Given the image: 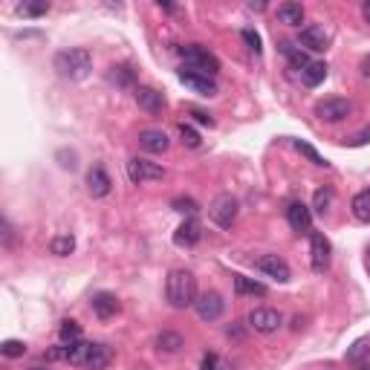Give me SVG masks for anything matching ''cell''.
I'll return each instance as SVG.
<instances>
[{
    "label": "cell",
    "instance_id": "cell-1",
    "mask_svg": "<svg viewBox=\"0 0 370 370\" xmlns=\"http://www.w3.org/2000/svg\"><path fill=\"white\" fill-rule=\"evenodd\" d=\"M165 298L174 310L194 307L197 301V278L189 269H171L165 278Z\"/></svg>",
    "mask_w": 370,
    "mask_h": 370
},
{
    "label": "cell",
    "instance_id": "cell-2",
    "mask_svg": "<svg viewBox=\"0 0 370 370\" xmlns=\"http://www.w3.org/2000/svg\"><path fill=\"white\" fill-rule=\"evenodd\" d=\"M56 70L61 78H70V82H82V78L90 75L93 70V56L82 46H70V49H61L56 56Z\"/></svg>",
    "mask_w": 370,
    "mask_h": 370
},
{
    "label": "cell",
    "instance_id": "cell-3",
    "mask_svg": "<svg viewBox=\"0 0 370 370\" xmlns=\"http://www.w3.org/2000/svg\"><path fill=\"white\" fill-rule=\"evenodd\" d=\"M179 56L185 58V67H189V70H197V72H203V75L217 78V72H220V58L215 56V52H208L205 46L189 44V46L179 49Z\"/></svg>",
    "mask_w": 370,
    "mask_h": 370
},
{
    "label": "cell",
    "instance_id": "cell-4",
    "mask_svg": "<svg viewBox=\"0 0 370 370\" xmlns=\"http://www.w3.org/2000/svg\"><path fill=\"white\" fill-rule=\"evenodd\" d=\"M246 324H249L255 333H260V336H272V333H278V330H281L283 315H281L278 310H269V307H257V310H252V312H249Z\"/></svg>",
    "mask_w": 370,
    "mask_h": 370
},
{
    "label": "cell",
    "instance_id": "cell-5",
    "mask_svg": "<svg viewBox=\"0 0 370 370\" xmlns=\"http://www.w3.org/2000/svg\"><path fill=\"white\" fill-rule=\"evenodd\" d=\"M350 113H353V104H350L347 98H338V96L324 98V101L315 104V116H319L321 122H330V125L345 122Z\"/></svg>",
    "mask_w": 370,
    "mask_h": 370
},
{
    "label": "cell",
    "instance_id": "cell-6",
    "mask_svg": "<svg viewBox=\"0 0 370 370\" xmlns=\"http://www.w3.org/2000/svg\"><path fill=\"white\" fill-rule=\"evenodd\" d=\"M330 255H333V249H330V241L321 234V231H310V267H312V272H327V267H330Z\"/></svg>",
    "mask_w": 370,
    "mask_h": 370
},
{
    "label": "cell",
    "instance_id": "cell-7",
    "mask_svg": "<svg viewBox=\"0 0 370 370\" xmlns=\"http://www.w3.org/2000/svg\"><path fill=\"white\" fill-rule=\"evenodd\" d=\"M127 177H130V182H134V185L156 182V179L165 177V168L156 165V162H151V160H139V156H134V160L127 162Z\"/></svg>",
    "mask_w": 370,
    "mask_h": 370
},
{
    "label": "cell",
    "instance_id": "cell-8",
    "mask_svg": "<svg viewBox=\"0 0 370 370\" xmlns=\"http://www.w3.org/2000/svg\"><path fill=\"white\" fill-rule=\"evenodd\" d=\"M208 217L215 220L220 229H231V223L237 220V200L231 194H220L208 208Z\"/></svg>",
    "mask_w": 370,
    "mask_h": 370
},
{
    "label": "cell",
    "instance_id": "cell-9",
    "mask_svg": "<svg viewBox=\"0 0 370 370\" xmlns=\"http://www.w3.org/2000/svg\"><path fill=\"white\" fill-rule=\"evenodd\" d=\"M286 223L293 231L304 234V231H312V208L301 200H293L286 205Z\"/></svg>",
    "mask_w": 370,
    "mask_h": 370
},
{
    "label": "cell",
    "instance_id": "cell-10",
    "mask_svg": "<svg viewBox=\"0 0 370 370\" xmlns=\"http://www.w3.org/2000/svg\"><path fill=\"white\" fill-rule=\"evenodd\" d=\"M179 82H182L185 87H191L194 93H200V96H217V82H215L211 75L197 72V70L182 67V70H179Z\"/></svg>",
    "mask_w": 370,
    "mask_h": 370
},
{
    "label": "cell",
    "instance_id": "cell-11",
    "mask_svg": "<svg viewBox=\"0 0 370 370\" xmlns=\"http://www.w3.org/2000/svg\"><path fill=\"white\" fill-rule=\"evenodd\" d=\"M255 267H257L263 275L275 278L278 283H286L289 278H293V272H289V263H286L281 255H260V257L255 260Z\"/></svg>",
    "mask_w": 370,
    "mask_h": 370
},
{
    "label": "cell",
    "instance_id": "cell-12",
    "mask_svg": "<svg viewBox=\"0 0 370 370\" xmlns=\"http://www.w3.org/2000/svg\"><path fill=\"white\" fill-rule=\"evenodd\" d=\"M194 310H197V315L203 321H217L223 315V310H226V301H223L220 293H203V295H197Z\"/></svg>",
    "mask_w": 370,
    "mask_h": 370
},
{
    "label": "cell",
    "instance_id": "cell-13",
    "mask_svg": "<svg viewBox=\"0 0 370 370\" xmlns=\"http://www.w3.org/2000/svg\"><path fill=\"white\" fill-rule=\"evenodd\" d=\"M134 98L139 104V110H145L148 116H156V113H162L165 108V96L160 90H153V87H136L134 90Z\"/></svg>",
    "mask_w": 370,
    "mask_h": 370
},
{
    "label": "cell",
    "instance_id": "cell-14",
    "mask_svg": "<svg viewBox=\"0 0 370 370\" xmlns=\"http://www.w3.org/2000/svg\"><path fill=\"white\" fill-rule=\"evenodd\" d=\"M301 46H307L310 52H324L330 46V35L324 32V26L307 23L304 30H301Z\"/></svg>",
    "mask_w": 370,
    "mask_h": 370
},
{
    "label": "cell",
    "instance_id": "cell-15",
    "mask_svg": "<svg viewBox=\"0 0 370 370\" xmlns=\"http://www.w3.org/2000/svg\"><path fill=\"white\" fill-rule=\"evenodd\" d=\"M200 237H203V229H200V223H197V217H185L182 223H179V229L174 231V243L177 246H194V243H200Z\"/></svg>",
    "mask_w": 370,
    "mask_h": 370
},
{
    "label": "cell",
    "instance_id": "cell-16",
    "mask_svg": "<svg viewBox=\"0 0 370 370\" xmlns=\"http://www.w3.org/2000/svg\"><path fill=\"white\" fill-rule=\"evenodd\" d=\"M139 145L148 151V153H165L171 148V139L165 130H156V127H148L139 134Z\"/></svg>",
    "mask_w": 370,
    "mask_h": 370
},
{
    "label": "cell",
    "instance_id": "cell-17",
    "mask_svg": "<svg viewBox=\"0 0 370 370\" xmlns=\"http://www.w3.org/2000/svg\"><path fill=\"white\" fill-rule=\"evenodd\" d=\"M110 189H113V182H110L108 171H104L101 165H93L90 174H87V191H90L93 197H108Z\"/></svg>",
    "mask_w": 370,
    "mask_h": 370
},
{
    "label": "cell",
    "instance_id": "cell-18",
    "mask_svg": "<svg viewBox=\"0 0 370 370\" xmlns=\"http://www.w3.org/2000/svg\"><path fill=\"white\" fill-rule=\"evenodd\" d=\"M90 307H93V312H96V319H101V321L113 319V315L119 312V301H116L113 293H96L93 301H90Z\"/></svg>",
    "mask_w": 370,
    "mask_h": 370
},
{
    "label": "cell",
    "instance_id": "cell-19",
    "mask_svg": "<svg viewBox=\"0 0 370 370\" xmlns=\"http://www.w3.org/2000/svg\"><path fill=\"white\" fill-rule=\"evenodd\" d=\"M110 359H113V350L108 345H101V341H96V345H90V356H87L84 367L87 370H104L110 364Z\"/></svg>",
    "mask_w": 370,
    "mask_h": 370
},
{
    "label": "cell",
    "instance_id": "cell-20",
    "mask_svg": "<svg viewBox=\"0 0 370 370\" xmlns=\"http://www.w3.org/2000/svg\"><path fill=\"white\" fill-rule=\"evenodd\" d=\"M185 347V338L174 330H162L160 336H156V350L160 353H179Z\"/></svg>",
    "mask_w": 370,
    "mask_h": 370
},
{
    "label": "cell",
    "instance_id": "cell-21",
    "mask_svg": "<svg viewBox=\"0 0 370 370\" xmlns=\"http://www.w3.org/2000/svg\"><path fill=\"white\" fill-rule=\"evenodd\" d=\"M234 293L237 295H257V298H263L267 295V286H263L260 281H252V278H246V275H234Z\"/></svg>",
    "mask_w": 370,
    "mask_h": 370
},
{
    "label": "cell",
    "instance_id": "cell-22",
    "mask_svg": "<svg viewBox=\"0 0 370 370\" xmlns=\"http://www.w3.org/2000/svg\"><path fill=\"white\" fill-rule=\"evenodd\" d=\"M350 211L359 223H370V189H362L353 200H350Z\"/></svg>",
    "mask_w": 370,
    "mask_h": 370
},
{
    "label": "cell",
    "instance_id": "cell-23",
    "mask_svg": "<svg viewBox=\"0 0 370 370\" xmlns=\"http://www.w3.org/2000/svg\"><path fill=\"white\" fill-rule=\"evenodd\" d=\"M324 78H327V64H321V61H310V64L301 70V82H304L307 87H319Z\"/></svg>",
    "mask_w": 370,
    "mask_h": 370
},
{
    "label": "cell",
    "instance_id": "cell-24",
    "mask_svg": "<svg viewBox=\"0 0 370 370\" xmlns=\"http://www.w3.org/2000/svg\"><path fill=\"white\" fill-rule=\"evenodd\" d=\"M278 20L286 26H301L304 23V6L301 4H281L278 6Z\"/></svg>",
    "mask_w": 370,
    "mask_h": 370
},
{
    "label": "cell",
    "instance_id": "cell-25",
    "mask_svg": "<svg viewBox=\"0 0 370 370\" xmlns=\"http://www.w3.org/2000/svg\"><path fill=\"white\" fill-rule=\"evenodd\" d=\"M108 78H110L113 84H119V87H130V84L136 82V70L130 67V64H116V67H110Z\"/></svg>",
    "mask_w": 370,
    "mask_h": 370
},
{
    "label": "cell",
    "instance_id": "cell-26",
    "mask_svg": "<svg viewBox=\"0 0 370 370\" xmlns=\"http://www.w3.org/2000/svg\"><path fill=\"white\" fill-rule=\"evenodd\" d=\"M72 249H75L72 234H56L49 241V252L56 255V257H67V255H72Z\"/></svg>",
    "mask_w": 370,
    "mask_h": 370
},
{
    "label": "cell",
    "instance_id": "cell-27",
    "mask_svg": "<svg viewBox=\"0 0 370 370\" xmlns=\"http://www.w3.org/2000/svg\"><path fill=\"white\" fill-rule=\"evenodd\" d=\"M90 356V341H72V345H67V362L70 364H84Z\"/></svg>",
    "mask_w": 370,
    "mask_h": 370
},
{
    "label": "cell",
    "instance_id": "cell-28",
    "mask_svg": "<svg viewBox=\"0 0 370 370\" xmlns=\"http://www.w3.org/2000/svg\"><path fill=\"white\" fill-rule=\"evenodd\" d=\"M281 52H283V56L289 58V64H293L298 72H301V70L310 64V58H307L304 52H301V46H293V44H286V41H283V44H281Z\"/></svg>",
    "mask_w": 370,
    "mask_h": 370
},
{
    "label": "cell",
    "instance_id": "cell-29",
    "mask_svg": "<svg viewBox=\"0 0 370 370\" xmlns=\"http://www.w3.org/2000/svg\"><path fill=\"white\" fill-rule=\"evenodd\" d=\"M370 359V338H359L356 345L347 350V362H353V364H364Z\"/></svg>",
    "mask_w": 370,
    "mask_h": 370
},
{
    "label": "cell",
    "instance_id": "cell-30",
    "mask_svg": "<svg viewBox=\"0 0 370 370\" xmlns=\"http://www.w3.org/2000/svg\"><path fill=\"white\" fill-rule=\"evenodd\" d=\"M330 205H333V189H319V191H315V197H312V208L319 211V215H327Z\"/></svg>",
    "mask_w": 370,
    "mask_h": 370
},
{
    "label": "cell",
    "instance_id": "cell-31",
    "mask_svg": "<svg viewBox=\"0 0 370 370\" xmlns=\"http://www.w3.org/2000/svg\"><path fill=\"white\" fill-rule=\"evenodd\" d=\"M58 336H61L64 345H72V341H82V327H78L75 321H64L58 327Z\"/></svg>",
    "mask_w": 370,
    "mask_h": 370
},
{
    "label": "cell",
    "instance_id": "cell-32",
    "mask_svg": "<svg viewBox=\"0 0 370 370\" xmlns=\"http://www.w3.org/2000/svg\"><path fill=\"white\" fill-rule=\"evenodd\" d=\"M295 148H298V151H301V153L307 156V160H310L312 165H319V168H327V165H330V162H327L324 156H321L319 151H315L312 145H307V142H301V139H298V142H295Z\"/></svg>",
    "mask_w": 370,
    "mask_h": 370
},
{
    "label": "cell",
    "instance_id": "cell-33",
    "mask_svg": "<svg viewBox=\"0 0 370 370\" xmlns=\"http://www.w3.org/2000/svg\"><path fill=\"white\" fill-rule=\"evenodd\" d=\"M0 353H4L6 359H18V356L26 353V345H23V341H18V338H9V341L0 345Z\"/></svg>",
    "mask_w": 370,
    "mask_h": 370
},
{
    "label": "cell",
    "instance_id": "cell-34",
    "mask_svg": "<svg viewBox=\"0 0 370 370\" xmlns=\"http://www.w3.org/2000/svg\"><path fill=\"white\" fill-rule=\"evenodd\" d=\"M49 12V4H18V15L23 18H41Z\"/></svg>",
    "mask_w": 370,
    "mask_h": 370
},
{
    "label": "cell",
    "instance_id": "cell-35",
    "mask_svg": "<svg viewBox=\"0 0 370 370\" xmlns=\"http://www.w3.org/2000/svg\"><path fill=\"white\" fill-rule=\"evenodd\" d=\"M179 136H182V142L189 145V148H200L203 145V139H200V134L191 127V125H179Z\"/></svg>",
    "mask_w": 370,
    "mask_h": 370
},
{
    "label": "cell",
    "instance_id": "cell-36",
    "mask_svg": "<svg viewBox=\"0 0 370 370\" xmlns=\"http://www.w3.org/2000/svg\"><path fill=\"white\" fill-rule=\"evenodd\" d=\"M171 205H174V211H182V215H189V217H194L197 211H200V205H197L194 200H189V197H179V200H174Z\"/></svg>",
    "mask_w": 370,
    "mask_h": 370
},
{
    "label": "cell",
    "instance_id": "cell-37",
    "mask_svg": "<svg viewBox=\"0 0 370 370\" xmlns=\"http://www.w3.org/2000/svg\"><path fill=\"white\" fill-rule=\"evenodd\" d=\"M241 35H243V41H246V46H249V49L255 52V56H260V35H257L255 30H243Z\"/></svg>",
    "mask_w": 370,
    "mask_h": 370
},
{
    "label": "cell",
    "instance_id": "cell-38",
    "mask_svg": "<svg viewBox=\"0 0 370 370\" xmlns=\"http://www.w3.org/2000/svg\"><path fill=\"white\" fill-rule=\"evenodd\" d=\"M220 367H223V362H220V356H217V353H205V356H203L200 370H220Z\"/></svg>",
    "mask_w": 370,
    "mask_h": 370
},
{
    "label": "cell",
    "instance_id": "cell-39",
    "mask_svg": "<svg viewBox=\"0 0 370 370\" xmlns=\"http://www.w3.org/2000/svg\"><path fill=\"white\" fill-rule=\"evenodd\" d=\"M189 113L200 122V125H208V127H215V116L211 113H205V110H200V108H189Z\"/></svg>",
    "mask_w": 370,
    "mask_h": 370
},
{
    "label": "cell",
    "instance_id": "cell-40",
    "mask_svg": "<svg viewBox=\"0 0 370 370\" xmlns=\"http://www.w3.org/2000/svg\"><path fill=\"white\" fill-rule=\"evenodd\" d=\"M4 246H6V249L15 246V229H12L9 220H4Z\"/></svg>",
    "mask_w": 370,
    "mask_h": 370
},
{
    "label": "cell",
    "instance_id": "cell-41",
    "mask_svg": "<svg viewBox=\"0 0 370 370\" xmlns=\"http://www.w3.org/2000/svg\"><path fill=\"white\" fill-rule=\"evenodd\" d=\"M362 75H364V78H370V56H364V58H362Z\"/></svg>",
    "mask_w": 370,
    "mask_h": 370
},
{
    "label": "cell",
    "instance_id": "cell-42",
    "mask_svg": "<svg viewBox=\"0 0 370 370\" xmlns=\"http://www.w3.org/2000/svg\"><path fill=\"white\" fill-rule=\"evenodd\" d=\"M362 18L370 23V0H364V4H362Z\"/></svg>",
    "mask_w": 370,
    "mask_h": 370
},
{
    "label": "cell",
    "instance_id": "cell-43",
    "mask_svg": "<svg viewBox=\"0 0 370 370\" xmlns=\"http://www.w3.org/2000/svg\"><path fill=\"white\" fill-rule=\"evenodd\" d=\"M156 6H160L162 12H177V6H171V4H162V0H160V4H156Z\"/></svg>",
    "mask_w": 370,
    "mask_h": 370
},
{
    "label": "cell",
    "instance_id": "cell-44",
    "mask_svg": "<svg viewBox=\"0 0 370 370\" xmlns=\"http://www.w3.org/2000/svg\"><path fill=\"white\" fill-rule=\"evenodd\" d=\"M30 370H49V367H44V364H35V367H30Z\"/></svg>",
    "mask_w": 370,
    "mask_h": 370
},
{
    "label": "cell",
    "instance_id": "cell-45",
    "mask_svg": "<svg viewBox=\"0 0 370 370\" xmlns=\"http://www.w3.org/2000/svg\"><path fill=\"white\" fill-rule=\"evenodd\" d=\"M359 370H370V362H364V364H359Z\"/></svg>",
    "mask_w": 370,
    "mask_h": 370
},
{
    "label": "cell",
    "instance_id": "cell-46",
    "mask_svg": "<svg viewBox=\"0 0 370 370\" xmlns=\"http://www.w3.org/2000/svg\"><path fill=\"white\" fill-rule=\"evenodd\" d=\"M367 272H370V255H367Z\"/></svg>",
    "mask_w": 370,
    "mask_h": 370
},
{
    "label": "cell",
    "instance_id": "cell-47",
    "mask_svg": "<svg viewBox=\"0 0 370 370\" xmlns=\"http://www.w3.org/2000/svg\"><path fill=\"white\" fill-rule=\"evenodd\" d=\"M220 370H231V367H229V364H223V367H220Z\"/></svg>",
    "mask_w": 370,
    "mask_h": 370
}]
</instances>
